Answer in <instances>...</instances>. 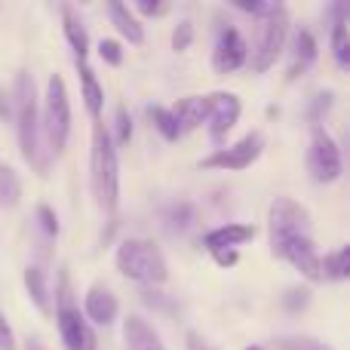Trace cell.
Listing matches in <instances>:
<instances>
[{
    "instance_id": "obj_1",
    "label": "cell",
    "mask_w": 350,
    "mask_h": 350,
    "mask_svg": "<svg viewBox=\"0 0 350 350\" xmlns=\"http://www.w3.org/2000/svg\"><path fill=\"white\" fill-rule=\"evenodd\" d=\"M12 120L18 129V145H22V157L31 163V170L37 175L49 172V160L53 154L46 151L43 142V129H40V105H37V86L31 71H18L16 74V86H12Z\"/></svg>"
},
{
    "instance_id": "obj_2",
    "label": "cell",
    "mask_w": 350,
    "mask_h": 350,
    "mask_svg": "<svg viewBox=\"0 0 350 350\" xmlns=\"http://www.w3.org/2000/svg\"><path fill=\"white\" fill-rule=\"evenodd\" d=\"M90 185L98 209L105 215H114L120 203V163H117V148L111 142V133L105 123L92 126V154H90Z\"/></svg>"
},
{
    "instance_id": "obj_3",
    "label": "cell",
    "mask_w": 350,
    "mask_h": 350,
    "mask_svg": "<svg viewBox=\"0 0 350 350\" xmlns=\"http://www.w3.org/2000/svg\"><path fill=\"white\" fill-rule=\"evenodd\" d=\"M117 271L126 280H135V283L145 286H160L170 277L166 255L151 240H123L120 249H117Z\"/></svg>"
},
{
    "instance_id": "obj_4",
    "label": "cell",
    "mask_w": 350,
    "mask_h": 350,
    "mask_svg": "<svg viewBox=\"0 0 350 350\" xmlns=\"http://www.w3.org/2000/svg\"><path fill=\"white\" fill-rule=\"evenodd\" d=\"M40 129H43L46 151L53 157H59L68 145V135H71V98H68V86L59 74H53L46 80V96H43V108H40Z\"/></svg>"
},
{
    "instance_id": "obj_5",
    "label": "cell",
    "mask_w": 350,
    "mask_h": 350,
    "mask_svg": "<svg viewBox=\"0 0 350 350\" xmlns=\"http://www.w3.org/2000/svg\"><path fill=\"white\" fill-rule=\"evenodd\" d=\"M55 323H59V335L65 350H96V335H92L90 323L83 320L80 308L74 304V292H71V280L68 273H59V289H55Z\"/></svg>"
},
{
    "instance_id": "obj_6",
    "label": "cell",
    "mask_w": 350,
    "mask_h": 350,
    "mask_svg": "<svg viewBox=\"0 0 350 350\" xmlns=\"http://www.w3.org/2000/svg\"><path fill=\"white\" fill-rule=\"evenodd\" d=\"M286 37H289V10L283 3H273L267 16L258 18V43L252 49V71L265 74L283 53Z\"/></svg>"
},
{
    "instance_id": "obj_7",
    "label": "cell",
    "mask_w": 350,
    "mask_h": 350,
    "mask_svg": "<svg viewBox=\"0 0 350 350\" xmlns=\"http://www.w3.org/2000/svg\"><path fill=\"white\" fill-rule=\"evenodd\" d=\"M267 230H271V249L292 237L310 234V212L292 197H277L267 209Z\"/></svg>"
},
{
    "instance_id": "obj_8",
    "label": "cell",
    "mask_w": 350,
    "mask_h": 350,
    "mask_svg": "<svg viewBox=\"0 0 350 350\" xmlns=\"http://www.w3.org/2000/svg\"><path fill=\"white\" fill-rule=\"evenodd\" d=\"M341 148L332 135L326 133L323 126H314L310 133V151H308V170L310 178L320 181V185H329L341 175Z\"/></svg>"
},
{
    "instance_id": "obj_9",
    "label": "cell",
    "mask_w": 350,
    "mask_h": 350,
    "mask_svg": "<svg viewBox=\"0 0 350 350\" xmlns=\"http://www.w3.org/2000/svg\"><path fill=\"white\" fill-rule=\"evenodd\" d=\"M261 148H265V139L261 133H249L243 135L240 142L228 148H215V154L203 160V170H228V172H240V170H249L255 160L261 157Z\"/></svg>"
},
{
    "instance_id": "obj_10",
    "label": "cell",
    "mask_w": 350,
    "mask_h": 350,
    "mask_svg": "<svg viewBox=\"0 0 350 350\" xmlns=\"http://www.w3.org/2000/svg\"><path fill=\"white\" fill-rule=\"evenodd\" d=\"M206 98H209V117H206V123H209V139L215 142V145H221L230 129L237 126V120H240L243 105L234 92H209Z\"/></svg>"
},
{
    "instance_id": "obj_11",
    "label": "cell",
    "mask_w": 350,
    "mask_h": 350,
    "mask_svg": "<svg viewBox=\"0 0 350 350\" xmlns=\"http://www.w3.org/2000/svg\"><path fill=\"white\" fill-rule=\"evenodd\" d=\"M277 258L289 261L295 271H301L308 280H320V255H317V246L310 240V234H301V237H292V240L280 243L277 249H271Z\"/></svg>"
},
{
    "instance_id": "obj_12",
    "label": "cell",
    "mask_w": 350,
    "mask_h": 350,
    "mask_svg": "<svg viewBox=\"0 0 350 350\" xmlns=\"http://www.w3.org/2000/svg\"><path fill=\"white\" fill-rule=\"evenodd\" d=\"M249 55V46L243 40V34L237 28H221L215 40V49H212V68L218 74H234L237 68L246 62Z\"/></svg>"
},
{
    "instance_id": "obj_13",
    "label": "cell",
    "mask_w": 350,
    "mask_h": 350,
    "mask_svg": "<svg viewBox=\"0 0 350 350\" xmlns=\"http://www.w3.org/2000/svg\"><path fill=\"white\" fill-rule=\"evenodd\" d=\"M255 237V228L252 224H240V221H228V224H218L212 228L209 234L203 237V249L212 255L218 252H237V246L249 243Z\"/></svg>"
},
{
    "instance_id": "obj_14",
    "label": "cell",
    "mask_w": 350,
    "mask_h": 350,
    "mask_svg": "<svg viewBox=\"0 0 350 350\" xmlns=\"http://www.w3.org/2000/svg\"><path fill=\"white\" fill-rule=\"evenodd\" d=\"M83 314L90 317L92 323H98V326H108V323H114L117 314H120V301H117V295L108 286L96 283V286H90V292H86V298H83Z\"/></svg>"
},
{
    "instance_id": "obj_15",
    "label": "cell",
    "mask_w": 350,
    "mask_h": 350,
    "mask_svg": "<svg viewBox=\"0 0 350 350\" xmlns=\"http://www.w3.org/2000/svg\"><path fill=\"white\" fill-rule=\"evenodd\" d=\"M172 111L175 123H178L181 135L191 133V129H197L200 123H206V117H209V98L206 96H187V98H178V105Z\"/></svg>"
},
{
    "instance_id": "obj_16",
    "label": "cell",
    "mask_w": 350,
    "mask_h": 350,
    "mask_svg": "<svg viewBox=\"0 0 350 350\" xmlns=\"http://www.w3.org/2000/svg\"><path fill=\"white\" fill-rule=\"evenodd\" d=\"M123 341H126V350H166L160 335L142 317H126V323H123Z\"/></svg>"
},
{
    "instance_id": "obj_17",
    "label": "cell",
    "mask_w": 350,
    "mask_h": 350,
    "mask_svg": "<svg viewBox=\"0 0 350 350\" xmlns=\"http://www.w3.org/2000/svg\"><path fill=\"white\" fill-rule=\"evenodd\" d=\"M317 62V40L310 31H298L295 43H292V62H289V74L286 80H298L310 65Z\"/></svg>"
},
{
    "instance_id": "obj_18",
    "label": "cell",
    "mask_w": 350,
    "mask_h": 350,
    "mask_svg": "<svg viewBox=\"0 0 350 350\" xmlns=\"http://www.w3.org/2000/svg\"><path fill=\"white\" fill-rule=\"evenodd\" d=\"M62 28H65V37L71 43L77 62H86V55H90V34H86L83 22H80V16L71 6H62Z\"/></svg>"
},
{
    "instance_id": "obj_19",
    "label": "cell",
    "mask_w": 350,
    "mask_h": 350,
    "mask_svg": "<svg viewBox=\"0 0 350 350\" xmlns=\"http://www.w3.org/2000/svg\"><path fill=\"white\" fill-rule=\"evenodd\" d=\"M25 289H28V298L34 301V308L40 310V314H49V310H53L46 271H43L40 265H28V267H25Z\"/></svg>"
},
{
    "instance_id": "obj_20",
    "label": "cell",
    "mask_w": 350,
    "mask_h": 350,
    "mask_svg": "<svg viewBox=\"0 0 350 350\" xmlns=\"http://www.w3.org/2000/svg\"><path fill=\"white\" fill-rule=\"evenodd\" d=\"M108 12H111V22H114V28L120 31L123 37H126L129 43H142L145 40V28H142L139 16H135L133 10H129L126 3H108Z\"/></svg>"
},
{
    "instance_id": "obj_21",
    "label": "cell",
    "mask_w": 350,
    "mask_h": 350,
    "mask_svg": "<svg viewBox=\"0 0 350 350\" xmlns=\"http://www.w3.org/2000/svg\"><path fill=\"white\" fill-rule=\"evenodd\" d=\"M77 71H80V90H83V105H86V111H90V117L98 120L102 105H105V92H102L96 74H92V68L86 65V62H77Z\"/></svg>"
},
{
    "instance_id": "obj_22",
    "label": "cell",
    "mask_w": 350,
    "mask_h": 350,
    "mask_svg": "<svg viewBox=\"0 0 350 350\" xmlns=\"http://www.w3.org/2000/svg\"><path fill=\"white\" fill-rule=\"evenodd\" d=\"M350 277V246H338L335 252H326V258H320V280H341Z\"/></svg>"
},
{
    "instance_id": "obj_23",
    "label": "cell",
    "mask_w": 350,
    "mask_h": 350,
    "mask_svg": "<svg viewBox=\"0 0 350 350\" xmlns=\"http://www.w3.org/2000/svg\"><path fill=\"white\" fill-rule=\"evenodd\" d=\"M18 200H22V178L16 175L12 166H6L0 160V206L12 209V206H18Z\"/></svg>"
},
{
    "instance_id": "obj_24",
    "label": "cell",
    "mask_w": 350,
    "mask_h": 350,
    "mask_svg": "<svg viewBox=\"0 0 350 350\" xmlns=\"http://www.w3.org/2000/svg\"><path fill=\"white\" fill-rule=\"evenodd\" d=\"M148 117H151L154 129H157V133L163 135L166 142H178V139H181V129H178V123H175V117H172L170 108H160V105H148Z\"/></svg>"
},
{
    "instance_id": "obj_25",
    "label": "cell",
    "mask_w": 350,
    "mask_h": 350,
    "mask_svg": "<svg viewBox=\"0 0 350 350\" xmlns=\"http://www.w3.org/2000/svg\"><path fill=\"white\" fill-rule=\"evenodd\" d=\"M271 350H332L329 345H323L320 338H310V335H283L271 345Z\"/></svg>"
},
{
    "instance_id": "obj_26",
    "label": "cell",
    "mask_w": 350,
    "mask_h": 350,
    "mask_svg": "<svg viewBox=\"0 0 350 350\" xmlns=\"http://www.w3.org/2000/svg\"><path fill=\"white\" fill-rule=\"evenodd\" d=\"M332 55L338 68H350V40H347V25H332Z\"/></svg>"
},
{
    "instance_id": "obj_27",
    "label": "cell",
    "mask_w": 350,
    "mask_h": 350,
    "mask_svg": "<svg viewBox=\"0 0 350 350\" xmlns=\"http://www.w3.org/2000/svg\"><path fill=\"white\" fill-rule=\"evenodd\" d=\"M114 126H117V133L111 135V142H114V148L117 145H126L129 139H133V120H129V114H126V108H117V114H114Z\"/></svg>"
},
{
    "instance_id": "obj_28",
    "label": "cell",
    "mask_w": 350,
    "mask_h": 350,
    "mask_svg": "<svg viewBox=\"0 0 350 350\" xmlns=\"http://www.w3.org/2000/svg\"><path fill=\"white\" fill-rule=\"evenodd\" d=\"M34 218H37V228H40L49 240H55V237H59V215H55L49 206H37Z\"/></svg>"
},
{
    "instance_id": "obj_29",
    "label": "cell",
    "mask_w": 350,
    "mask_h": 350,
    "mask_svg": "<svg viewBox=\"0 0 350 350\" xmlns=\"http://www.w3.org/2000/svg\"><path fill=\"white\" fill-rule=\"evenodd\" d=\"M191 43H193V25L187 22V18H181V22L175 25V31H172V49L175 53H185Z\"/></svg>"
},
{
    "instance_id": "obj_30",
    "label": "cell",
    "mask_w": 350,
    "mask_h": 350,
    "mask_svg": "<svg viewBox=\"0 0 350 350\" xmlns=\"http://www.w3.org/2000/svg\"><path fill=\"white\" fill-rule=\"evenodd\" d=\"M308 304H310V289H289L283 295V308L289 310V314H301Z\"/></svg>"
},
{
    "instance_id": "obj_31",
    "label": "cell",
    "mask_w": 350,
    "mask_h": 350,
    "mask_svg": "<svg viewBox=\"0 0 350 350\" xmlns=\"http://www.w3.org/2000/svg\"><path fill=\"white\" fill-rule=\"evenodd\" d=\"M332 108V92H317L314 96V102H310V111H308V117L320 126V120H323V114Z\"/></svg>"
},
{
    "instance_id": "obj_32",
    "label": "cell",
    "mask_w": 350,
    "mask_h": 350,
    "mask_svg": "<svg viewBox=\"0 0 350 350\" xmlns=\"http://www.w3.org/2000/svg\"><path fill=\"white\" fill-rule=\"evenodd\" d=\"M191 215H193L191 206H185V203H181V206H172L170 215H166V218H170V230H185L187 224H191Z\"/></svg>"
},
{
    "instance_id": "obj_33",
    "label": "cell",
    "mask_w": 350,
    "mask_h": 350,
    "mask_svg": "<svg viewBox=\"0 0 350 350\" xmlns=\"http://www.w3.org/2000/svg\"><path fill=\"white\" fill-rule=\"evenodd\" d=\"M98 55H102V62H108V65H120L123 62V49L117 40H102L98 43Z\"/></svg>"
},
{
    "instance_id": "obj_34",
    "label": "cell",
    "mask_w": 350,
    "mask_h": 350,
    "mask_svg": "<svg viewBox=\"0 0 350 350\" xmlns=\"http://www.w3.org/2000/svg\"><path fill=\"white\" fill-rule=\"evenodd\" d=\"M0 350H16V335H12L3 314H0Z\"/></svg>"
},
{
    "instance_id": "obj_35",
    "label": "cell",
    "mask_w": 350,
    "mask_h": 350,
    "mask_svg": "<svg viewBox=\"0 0 350 350\" xmlns=\"http://www.w3.org/2000/svg\"><path fill=\"white\" fill-rule=\"evenodd\" d=\"M185 345H187V350H215L200 332H187L185 335Z\"/></svg>"
},
{
    "instance_id": "obj_36",
    "label": "cell",
    "mask_w": 350,
    "mask_h": 350,
    "mask_svg": "<svg viewBox=\"0 0 350 350\" xmlns=\"http://www.w3.org/2000/svg\"><path fill=\"white\" fill-rule=\"evenodd\" d=\"M0 120L3 123L12 120V96L6 90H0Z\"/></svg>"
},
{
    "instance_id": "obj_37",
    "label": "cell",
    "mask_w": 350,
    "mask_h": 350,
    "mask_svg": "<svg viewBox=\"0 0 350 350\" xmlns=\"http://www.w3.org/2000/svg\"><path fill=\"white\" fill-rule=\"evenodd\" d=\"M135 10H139L142 16H163L166 3H145V0H142V3H135Z\"/></svg>"
},
{
    "instance_id": "obj_38",
    "label": "cell",
    "mask_w": 350,
    "mask_h": 350,
    "mask_svg": "<svg viewBox=\"0 0 350 350\" xmlns=\"http://www.w3.org/2000/svg\"><path fill=\"white\" fill-rule=\"evenodd\" d=\"M212 258H215L221 267H230L237 261V252H218V255H212Z\"/></svg>"
},
{
    "instance_id": "obj_39",
    "label": "cell",
    "mask_w": 350,
    "mask_h": 350,
    "mask_svg": "<svg viewBox=\"0 0 350 350\" xmlns=\"http://www.w3.org/2000/svg\"><path fill=\"white\" fill-rule=\"evenodd\" d=\"M28 350H43V345L37 338H28Z\"/></svg>"
},
{
    "instance_id": "obj_40",
    "label": "cell",
    "mask_w": 350,
    "mask_h": 350,
    "mask_svg": "<svg viewBox=\"0 0 350 350\" xmlns=\"http://www.w3.org/2000/svg\"><path fill=\"white\" fill-rule=\"evenodd\" d=\"M246 350H267V347H261V345H252V347H246Z\"/></svg>"
}]
</instances>
